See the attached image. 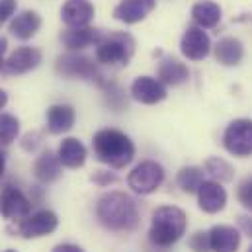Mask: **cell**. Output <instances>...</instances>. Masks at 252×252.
Wrapping results in <instances>:
<instances>
[{
  "instance_id": "obj_39",
  "label": "cell",
  "mask_w": 252,
  "mask_h": 252,
  "mask_svg": "<svg viewBox=\"0 0 252 252\" xmlns=\"http://www.w3.org/2000/svg\"><path fill=\"white\" fill-rule=\"evenodd\" d=\"M6 252H16V251H6Z\"/></svg>"
},
{
  "instance_id": "obj_6",
  "label": "cell",
  "mask_w": 252,
  "mask_h": 252,
  "mask_svg": "<svg viewBox=\"0 0 252 252\" xmlns=\"http://www.w3.org/2000/svg\"><path fill=\"white\" fill-rule=\"evenodd\" d=\"M223 147L227 153L235 157H251L252 155V120H235L223 133Z\"/></svg>"
},
{
  "instance_id": "obj_9",
  "label": "cell",
  "mask_w": 252,
  "mask_h": 252,
  "mask_svg": "<svg viewBox=\"0 0 252 252\" xmlns=\"http://www.w3.org/2000/svg\"><path fill=\"white\" fill-rule=\"evenodd\" d=\"M59 225V217L53 211L41 209L33 215H28L18 223V233L24 239H39L51 235Z\"/></svg>"
},
{
  "instance_id": "obj_3",
  "label": "cell",
  "mask_w": 252,
  "mask_h": 252,
  "mask_svg": "<svg viewBox=\"0 0 252 252\" xmlns=\"http://www.w3.org/2000/svg\"><path fill=\"white\" fill-rule=\"evenodd\" d=\"M188 229V217L186 213L176 205H162L153 211L151 217V229H149V241L155 247L168 249L176 245Z\"/></svg>"
},
{
  "instance_id": "obj_13",
  "label": "cell",
  "mask_w": 252,
  "mask_h": 252,
  "mask_svg": "<svg viewBox=\"0 0 252 252\" xmlns=\"http://www.w3.org/2000/svg\"><path fill=\"white\" fill-rule=\"evenodd\" d=\"M61 18L68 28H86L94 18V4L90 0H66Z\"/></svg>"
},
{
  "instance_id": "obj_11",
  "label": "cell",
  "mask_w": 252,
  "mask_h": 252,
  "mask_svg": "<svg viewBox=\"0 0 252 252\" xmlns=\"http://www.w3.org/2000/svg\"><path fill=\"white\" fill-rule=\"evenodd\" d=\"M131 98L141 102V104H147V106H153V104H158L166 98V86L155 78V76H139L133 80L131 84Z\"/></svg>"
},
{
  "instance_id": "obj_24",
  "label": "cell",
  "mask_w": 252,
  "mask_h": 252,
  "mask_svg": "<svg viewBox=\"0 0 252 252\" xmlns=\"http://www.w3.org/2000/svg\"><path fill=\"white\" fill-rule=\"evenodd\" d=\"M191 18L195 22V26L199 28H215L221 22V6L211 2V0H201L197 4H193L191 8Z\"/></svg>"
},
{
  "instance_id": "obj_21",
  "label": "cell",
  "mask_w": 252,
  "mask_h": 252,
  "mask_svg": "<svg viewBox=\"0 0 252 252\" xmlns=\"http://www.w3.org/2000/svg\"><path fill=\"white\" fill-rule=\"evenodd\" d=\"M61 164L66 168H80L86 162V147L74 139V137H66L63 143L59 145V153H57Z\"/></svg>"
},
{
  "instance_id": "obj_30",
  "label": "cell",
  "mask_w": 252,
  "mask_h": 252,
  "mask_svg": "<svg viewBox=\"0 0 252 252\" xmlns=\"http://www.w3.org/2000/svg\"><path fill=\"white\" fill-rule=\"evenodd\" d=\"M16 12V0H0V26L6 24Z\"/></svg>"
},
{
  "instance_id": "obj_29",
  "label": "cell",
  "mask_w": 252,
  "mask_h": 252,
  "mask_svg": "<svg viewBox=\"0 0 252 252\" xmlns=\"http://www.w3.org/2000/svg\"><path fill=\"white\" fill-rule=\"evenodd\" d=\"M237 197H239V201L247 207V209H251L252 211V188H251V180H245V182H241V186L237 189Z\"/></svg>"
},
{
  "instance_id": "obj_28",
  "label": "cell",
  "mask_w": 252,
  "mask_h": 252,
  "mask_svg": "<svg viewBox=\"0 0 252 252\" xmlns=\"http://www.w3.org/2000/svg\"><path fill=\"white\" fill-rule=\"evenodd\" d=\"M188 247L193 252H211V245H209V235L205 231H197L189 237Z\"/></svg>"
},
{
  "instance_id": "obj_19",
  "label": "cell",
  "mask_w": 252,
  "mask_h": 252,
  "mask_svg": "<svg viewBox=\"0 0 252 252\" xmlns=\"http://www.w3.org/2000/svg\"><path fill=\"white\" fill-rule=\"evenodd\" d=\"M74 120H76V114L66 104H55L47 110V129L53 135H61V133L70 131L74 126Z\"/></svg>"
},
{
  "instance_id": "obj_22",
  "label": "cell",
  "mask_w": 252,
  "mask_h": 252,
  "mask_svg": "<svg viewBox=\"0 0 252 252\" xmlns=\"http://www.w3.org/2000/svg\"><path fill=\"white\" fill-rule=\"evenodd\" d=\"M61 160L57 155H53L51 151H45L41 157H37L35 164H33V176L41 182V184H51L61 176Z\"/></svg>"
},
{
  "instance_id": "obj_32",
  "label": "cell",
  "mask_w": 252,
  "mask_h": 252,
  "mask_svg": "<svg viewBox=\"0 0 252 252\" xmlns=\"http://www.w3.org/2000/svg\"><path fill=\"white\" fill-rule=\"evenodd\" d=\"M239 227H241L249 237H252V217L241 215V217H239Z\"/></svg>"
},
{
  "instance_id": "obj_5",
  "label": "cell",
  "mask_w": 252,
  "mask_h": 252,
  "mask_svg": "<svg viewBox=\"0 0 252 252\" xmlns=\"http://www.w3.org/2000/svg\"><path fill=\"white\" fill-rule=\"evenodd\" d=\"M162 182H164V168L155 160H143L127 176L129 188L141 195H149L157 191Z\"/></svg>"
},
{
  "instance_id": "obj_20",
  "label": "cell",
  "mask_w": 252,
  "mask_h": 252,
  "mask_svg": "<svg viewBox=\"0 0 252 252\" xmlns=\"http://www.w3.org/2000/svg\"><path fill=\"white\" fill-rule=\"evenodd\" d=\"M39 28H41V18L37 12H32V10H26L14 16V20L10 22V33L22 41L32 39Z\"/></svg>"
},
{
  "instance_id": "obj_31",
  "label": "cell",
  "mask_w": 252,
  "mask_h": 252,
  "mask_svg": "<svg viewBox=\"0 0 252 252\" xmlns=\"http://www.w3.org/2000/svg\"><path fill=\"white\" fill-rule=\"evenodd\" d=\"M92 180H94V182H98V184H110V182H116L118 178H116L114 174H110V172H98Z\"/></svg>"
},
{
  "instance_id": "obj_7",
  "label": "cell",
  "mask_w": 252,
  "mask_h": 252,
  "mask_svg": "<svg viewBox=\"0 0 252 252\" xmlns=\"http://www.w3.org/2000/svg\"><path fill=\"white\" fill-rule=\"evenodd\" d=\"M55 68L61 76H66V78H84V80H96L98 84H104V80H102L104 76L100 74L96 63L78 53L61 55L57 59Z\"/></svg>"
},
{
  "instance_id": "obj_27",
  "label": "cell",
  "mask_w": 252,
  "mask_h": 252,
  "mask_svg": "<svg viewBox=\"0 0 252 252\" xmlns=\"http://www.w3.org/2000/svg\"><path fill=\"white\" fill-rule=\"evenodd\" d=\"M20 135V122L12 114H0V145H12Z\"/></svg>"
},
{
  "instance_id": "obj_36",
  "label": "cell",
  "mask_w": 252,
  "mask_h": 252,
  "mask_svg": "<svg viewBox=\"0 0 252 252\" xmlns=\"http://www.w3.org/2000/svg\"><path fill=\"white\" fill-rule=\"evenodd\" d=\"M6 102H8V94H6V92L0 88V110L6 106Z\"/></svg>"
},
{
  "instance_id": "obj_2",
  "label": "cell",
  "mask_w": 252,
  "mask_h": 252,
  "mask_svg": "<svg viewBox=\"0 0 252 252\" xmlns=\"http://www.w3.org/2000/svg\"><path fill=\"white\" fill-rule=\"evenodd\" d=\"M96 160L110 168H126L135 157V145L120 129H100L92 139Z\"/></svg>"
},
{
  "instance_id": "obj_38",
  "label": "cell",
  "mask_w": 252,
  "mask_h": 252,
  "mask_svg": "<svg viewBox=\"0 0 252 252\" xmlns=\"http://www.w3.org/2000/svg\"><path fill=\"white\" fill-rule=\"evenodd\" d=\"M249 252H252V247H251V249H249Z\"/></svg>"
},
{
  "instance_id": "obj_25",
  "label": "cell",
  "mask_w": 252,
  "mask_h": 252,
  "mask_svg": "<svg viewBox=\"0 0 252 252\" xmlns=\"http://www.w3.org/2000/svg\"><path fill=\"white\" fill-rule=\"evenodd\" d=\"M203 170H205V174L211 178V180H215V182H231L233 178H235V168L225 160V158H219V157H211V158H207L205 160V164H203Z\"/></svg>"
},
{
  "instance_id": "obj_12",
  "label": "cell",
  "mask_w": 252,
  "mask_h": 252,
  "mask_svg": "<svg viewBox=\"0 0 252 252\" xmlns=\"http://www.w3.org/2000/svg\"><path fill=\"white\" fill-rule=\"evenodd\" d=\"M195 193H197V205L205 213H219L227 205V191L215 180H203Z\"/></svg>"
},
{
  "instance_id": "obj_34",
  "label": "cell",
  "mask_w": 252,
  "mask_h": 252,
  "mask_svg": "<svg viewBox=\"0 0 252 252\" xmlns=\"http://www.w3.org/2000/svg\"><path fill=\"white\" fill-rule=\"evenodd\" d=\"M6 49H8V41L4 37H0V70L4 68V55H6Z\"/></svg>"
},
{
  "instance_id": "obj_1",
  "label": "cell",
  "mask_w": 252,
  "mask_h": 252,
  "mask_svg": "<svg viewBox=\"0 0 252 252\" xmlns=\"http://www.w3.org/2000/svg\"><path fill=\"white\" fill-rule=\"evenodd\" d=\"M100 225L112 233H131L139 225V209L131 195L124 191H108L96 203Z\"/></svg>"
},
{
  "instance_id": "obj_16",
  "label": "cell",
  "mask_w": 252,
  "mask_h": 252,
  "mask_svg": "<svg viewBox=\"0 0 252 252\" xmlns=\"http://www.w3.org/2000/svg\"><path fill=\"white\" fill-rule=\"evenodd\" d=\"M155 4L157 0H122L116 6L114 16L124 24H137L155 10Z\"/></svg>"
},
{
  "instance_id": "obj_35",
  "label": "cell",
  "mask_w": 252,
  "mask_h": 252,
  "mask_svg": "<svg viewBox=\"0 0 252 252\" xmlns=\"http://www.w3.org/2000/svg\"><path fill=\"white\" fill-rule=\"evenodd\" d=\"M4 170H6V157H4V153L0 151V178H2Z\"/></svg>"
},
{
  "instance_id": "obj_17",
  "label": "cell",
  "mask_w": 252,
  "mask_h": 252,
  "mask_svg": "<svg viewBox=\"0 0 252 252\" xmlns=\"http://www.w3.org/2000/svg\"><path fill=\"white\" fill-rule=\"evenodd\" d=\"M100 39H102V32L88 28V26L86 28H68L66 32L61 33L63 45L70 51H78L88 45H96Z\"/></svg>"
},
{
  "instance_id": "obj_18",
  "label": "cell",
  "mask_w": 252,
  "mask_h": 252,
  "mask_svg": "<svg viewBox=\"0 0 252 252\" xmlns=\"http://www.w3.org/2000/svg\"><path fill=\"white\" fill-rule=\"evenodd\" d=\"M157 78L166 86H178V84H184L188 82L189 78V70L184 63H180L178 59H172V57H166L158 63V70H157Z\"/></svg>"
},
{
  "instance_id": "obj_10",
  "label": "cell",
  "mask_w": 252,
  "mask_h": 252,
  "mask_svg": "<svg viewBox=\"0 0 252 252\" xmlns=\"http://www.w3.org/2000/svg\"><path fill=\"white\" fill-rule=\"evenodd\" d=\"M180 51L189 61H203L211 51L209 35L199 26H189L180 39Z\"/></svg>"
},
{
  "instance_id": "obj_23",
  "label": "cell",
  "mask_w": 252,
  "mask_h": 252,
  "mask_svg": "<svg viewBox=\"0 0 252 252\" xmlns=\"http://www.w3.org/2000/svg\"><path fill=\"white\" fill-rule=\"evenodd\" d=\"M245 47L237 37H223L215 45V59L225 66H235L243 61Z\"/></svg>"
},
{
  "instance_id": "obj_37",
  "label": "cell",
  "mask_w": 252,
  "mask_h": 252,
  "mask_svg": "<svg viewBox=\"0 0 252 252\" xmlns=\"http://www.w3.org/2000/svg\"><path fill=\"white\" fill-rule=\"evenodd\" d=\"M249 180H251V188H252V178H249Z\"/></svg>"
},
{
  "instance_id": "obj_8",
  "label": "cell",
  "mask_w": 252,
  "mask_h": 252,
  "mask_svg": "<svg viewBox=\"0 0 252 252\" xmlns=\"http://www.w3.org/2000/svg\"><path fill=\"white\" fill-rule=\"evenodd\" d=\"M32 201L14 186H4L0 189V215L6 221H22L30 215Z\"/></svg>"
},
{
  "instance_id": "obj_14",
  "label": "cell",
  "mask_w": 252,
  "mask_h": 252,
  "mask_svg": "<svg viewBox=\"0 0 252 252\" xmlns=\"http://www.w3.org/2000/svg\"><path fill=\"white\" fill-rule=\"evenodd\" d=\"M41 63V51L35 47H18L6 61L4 70L8 74H26Z\"/></svg>"
},
{
  "instance_id": "obj_33",
  "label": "cell",
  "mask_w": 252,
  "mask_h": 252,
  "mask_svg": "<svg viewBox=\"0 0 252 252\" xmlns=\"http://www.w3.org/2000/svg\"><path fill=\"white\" fill-rule=\"evenodd\" d=\"M53 252H84L78 245H70V243H64V245H57Z\"/></svg>"
},
{
  "instance_id": "obj_26",
  "label": "cell",
  "mask_w": 252,
  "mask_h": 252,
  "mask_svg": "<svg viewBox=\"0 0 252 252\" xmlns=\"http://www.w3.org/2000/svg\"><path fill=\"white\" fill-rule=\"evenodd\" d=\"M203 174L205 172L201 168H197V166H184L178 172L176 182H178V186L184 189L186 193H195L197 188L201 186V182H203Z\"/></svg>"
},
{
  "instance_id": "obj_15",
  "label": "cell",
  "mask_w": 252,
  "mask_h": 252,
  "mask_svg": "<svg viewBox=\"0 0 252 252\" xmlns=\"http://www.w3.org/2000/svg\"><path fill=\"white\" fill-rule=\"evenodd\" d=\"M209 235L211 252H239L241 247V231L231 225H215Z\"/></svg>"
},
{
  "instance_id": "obj_4",
  "label": "cell",
  "mask_w": 252,
  "mask_h": 252,
  "mask_svg": "<svg viewBox=\"0 0 252 252\" xmlns=\"http://www.w3.org/2000/svg\"><path fill=\"white\" fill-rule=\"evenodd\" d=\"M135 53V39L126 32L102 33L96 43V61L102 64H127Z\"/></svg>"
}]
</instances>
